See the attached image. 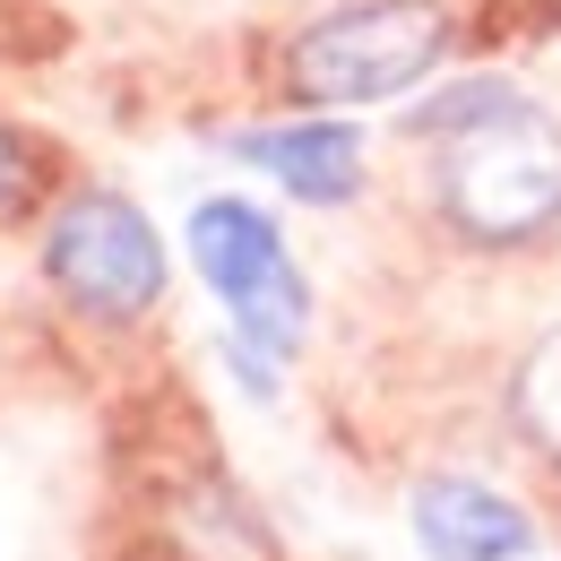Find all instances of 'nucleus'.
Wrapping results in <instances>:
<instances>
[{
	"label": "nucleus",
	"instance_id": "obj_7",
	"mask_svg": "<svg viewBox=\"0 0 561 561\" xmlns=\"http://www.w3.org/2000/svg\"><path fill=\"white\" fill-rule=\"evenodd\" d=\"M233 156L260 164L268 182H285L294 199H320V208L354 199V182H363V139H354L346 122H277V130H242Z\"/></svg>",
	"mask_w": 561,
	"mask_h": 561
},
{
	"label": "nucleus",
	"instance_id": "obj_10",
	"mask_svg": "<svg viewBox=\"0 0 561 561\" xmlns=\"http://www.w3.org/2000/svg\"><path fill=\"white\" fill-rule=\"evenodd\" d=\"M527 9H536V18H545V26H561V0H527Z\"/></svg>",
	"mask_w": 561,
	"mask_h": 561
},
{
	"label": "nucleus",
	"instance_id": "obj_5",
	"mask_svg": "<svg viewBox=\"0 0 561 561\" xmlns=\"http://www.w3.org/2000/svg\"><path fill=\"white\" fill-rule=\"evenodd\" d=\"M415 545L432 561H518L536 553V527L518 501H501L476 476H432L415 492Z\"/></svg>",
	"mask_w": 561,
	"mask_h": 561
},
{
	"label": "nucleus",
	"instance_id": "obj_2",
	"mask_svg": "<svg viewBox=\"0 0 561 561\" xmlns=\"http://www.w3.org/2000/svg\"><path fill=\"white\" fill-rule=\"evenodd\" d=\"M449 44H458V18L440 0H354L285 44V87L320 113L380 104V95H407L423 70H440Z\"/></svg>",
	"mask_w": 561,
	"mask_h": 561
},
{
	"label": "nucleus",
	"instance_id": "obj_9",
	"mask_svg": "<svg viewBox=\"0 0 561 561\" xmlns=\"http://www.w3.org/2000/svg\"><path fill=\"white\" fill-rule=\"evenodd\" d=\"M26 191H35V147H26L9 122H0V216L26 208Z\"/></svg>",
	"mask_w": 561,
	"mask_h": 561
},
{
	"label": "nucleus",
	"instance_id": "obj_3",
	"mask_svg": "<svg viewBox=\"0 0 561 561\" xmlns=\"http://www.w3.org/2000/svg\"><path fill=\"white\" fill-rule=\"evenodd\" d=\"M44 277L61 285L70 311L130 329L164 302V242L122 191H70L44 225Z\"/></svg>",
	"mask_w": 561,
	"mask_h": 561
},
{
	"label": "nucleus",
	"instance_id": "obj_6",
	"mask_svg": "<svg viewBox=\"0 0 561 561\" xmlns=\"http://www.w3.org/2000/svg\"><path fill=\"white\" fill-rule=\"evenodd\" d=\"M156 536H164V553H173V561H277L260 510L225 484L216 467H199V476H182V484L164 492Z\"/></svg>",
	"mask_w": 561,
	"mask_h": 561
},
{
	"label": "nucleus",
	"instance_id": "obj_4",
	"mask_svg": "<svg viewBox=\"0 0 561 561\" xmlns=\"http://www.w3.org/2000/svg\"><path fill=\"white\" fill-rule=\"evenodd\" d=\"M191 260L216 285V302L233 311V337L260 354H294L302 346V320H311V285L294 268L285 233L251 199H208L191 216Z\"/></svg>",
	"mask_w": 561,
	"mask_h": 561
},
{
	"label": "nucleus",
	"instance_id": "obj_1",
	"mask_svg": "<svg viewBox=\"0 0 561 561\" xmlns=\"http://www.w3.org/2000/svg\"><path fill=\"white\" fill-rule=\"evenodd\" d=\"M415 139H432V208L458 242L518 251L561 225V122L536 113L510 78H467L415 113Z\"/></svg>",
	"mask_w": 561,
	"mask_h": 561
},
{
	"label": "nucleus",
	"instance_id": "obj_8",
	"mask_svg": "<svg viewBox=\"0 0 561 561\" xmlns=\"http://www.w3.org/2000/svg\"><path fill=\"white\" fill-rule=\"evenodd\" d=\"M510 407H518V432H527V440H536V449L561 467V329H545V337L527 346Z\"/></svg>",
	"mask_w": 561,
	"mask_h": 561
}]
</instances>
